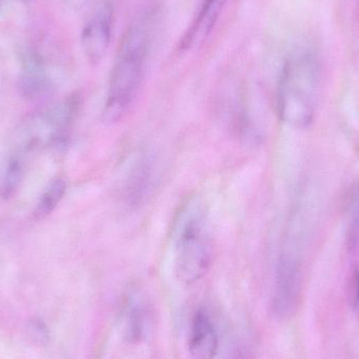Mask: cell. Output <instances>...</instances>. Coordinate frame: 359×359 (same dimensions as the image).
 Listing matches in <instances>:
<instances>
[{
	"instance_id": "cell-3",
	"label": "cell",
	"mask_w": 359,
	"mask_h": 359,
	"mask_svg": "<svg viewBox=\"0 0 359 359\" xmlns=\"http://www.w3.org/2000/svg\"><path fill=\"white\" fill-rule=\"evenodd\" d=\"M318 65L312 55H297L287 60L280 74L278 90V111L285 123L306 128L316 111Z\"/></svg>"
},
{
	"instance_id": "cell-13",
	"label": "cell",
	"mask_w": 359,
	"mask_h": 359,
	"mask_svg": "<svg viewBox=\"0 0 359 359\" xmlns=\"http://www.w3.org/2000/svg\"><path fill=\"white\" fill-rule=\"evenodd\" d=\"M359 242V184L352 190L349 203L348 246L353 249Z\"/></svg>"
},
{
	"instance_id": "cell-14",
	"label": "cell",
	"mask_w": 359,
	"mask_h": 359,
	"mask_svg": "<svg viewBox=\"0 0 359 359\" xmlns=\"http://www.w3.org/2000/svg\"><path fill=\"white\" fill-rule=\"evenodd\" d=\"M354 305H355L356 312H358L359 318V272L356 276L355 282V297H354Z\"/></svg>"
},
{
	"instance_id": "cell-6",
	"label": "cell",
	"mask_w": 359,
	"mask_h": 359,
	"mask_svg": "<svg viewBox=\"0 0 359 359\" xmlns=\"http://www.w3.org/2000/svg\"><path fill=\"white\" fill-rule=\"evenodd\" d=\"M299 292V266L291 252L280 255L276 265L273 308L280 318H288L297 308Z\"/></svg>"
},
{
	"instance_id": "cell-2",
	"label": "cell",
	"mask_w": 359,
	"mask_h": 359,
	"mask_svg": "<svg viewBox=\"0 0 359 359\" xmlns=\"http://www.w3.org/2000/svg\"><path fill=\"white\" fill-rule=\"evenodd\" d=\"M172 242L179 280L187 285L200 280L208 272L213 255L210 217L200 198H187L180 207Z\"/></svg>"
},
{
	"instance_id": "cell-5",
	"label": "cell",
	"mask_w": 359,
	"mask_h": 359,
	"mask_svg": "<svg viewBox=\"0 0 359 359\" xmlns=\"http://www.w3.org/2000/svg\"><path fill=\"white\" fill-rule=\"evenodd\" d=\"M114 6L111 1H101L93 11L81 34V43L86 58L98 63L107 54L113 34Z\"/></svg>"
},
{
	"instance_id": "cell-12",
	"label": "cell",
	"mask_w": 359,
	"mask_h": 359,
	"mask_svg": "<svg viewBox=\"0 0 359 359\" xmlns=\"http://www.w3.org/2000/svg\"><path fill=\"white\" fill-rule=\"evenodd\" d=\"M126 335L130 339H138L142 335L144 323V307L140 295L134 293L128 297L126 307Z\"/></svg>"
},
{
	"instance_id": "cell-7",
	"label": "cell",
	"mask_w": 359,
	"mask_h": 359,
	"mask_svg": "<svg viewBox=\"0 0 359 359\" xmlns=\"http://www.w3.org/2000/svg\"><path fill=\"white\" fill-rule=\"evenodd\" d=\"M188 346L192 359H215L217 355L219 349L217 329L203 310H198L194 316Z\"/></svg>"
},
{
	"instance_id": "cell-10",
	"label": "cell",
	"mask_w": 359,
	"mask_h": 359,
	"mask_svg": "<svg viewBox=\"0 0 359 359\" xmlns=\"http://www.w3.org/2000/svg\"><path fill=\"white\" fill-rule=\"evenodd\" d=\"M27 160L16 154L10 153L0 172V196L4 198H12L18 189L25 172Z\"/></svg>"
},
{
	"instance_id": "cell-9",
	"label": "cell",
	"mask_w": 359,
	"mask_h": 359,
	"mask_svg": "<svg viewBox=\"0 0 359 359\" xmlns=\"http://www.w3.org/2000/svg\"><path fill=\"white\" fill-rule=\"evenodd\" d=\"M227 1L228 0H205L196 21L192 23L189 31L186 33L185 38L182 41L184 48L203 41V39L206 38L211 29L215 27L219 13Z\"/></svg>"
},
{
	"instance_id": "cell-8",
	"label": "cell",
	"mask_w": 359,
	"mask_h": 359,
	"mask_svg": "<svg viewBox=\"0 0 359 359\" xmlns=\"http://www.w3.org/2000/svg\"><path fill=\"white\" fill-rule=\"evenodd\" d=\"M18 86L21 95L29 99L38 98L48 90V74L43 61L38 55L29 54L23 58Z\"/></svg>"
},
{
	"instance_id": "cell-11",
	"label": "cell",
	"mask_w": 359,
	"mask_h": 359,
	"mask_svg": "<svg viewBox=\"0 0 359 359\" xmlns=\"http://www.w3.org/2000/svg\"><path fill=\"white\" fill-rule=\"evenodd\" d=\"M67 191V183L63 179H56L44 190L35 210V217L43 219L55 210Z\"/></svg>"
},
{
	"instance_id": "cell-15",
	"label": "cell",
	"mask_w": 359,
	"mask_h": 359,
	"mask_svg": "<svg viewBox=\"0 0 359 359\" xmlns=\"http://www.w3.org/2000/svg\"><path fill=\"white\" fill-rule=\"evenodd\" d=\"M2 4H4V0H0V8H1Z\"/></svg>"
},
{
	"instance_id": "cell-4",
	"label": "cell",
	"mask_w": 359,
	"mask_h": 359,
	"mask_svg": "<svg viewBox=\"0 0 359 359\" xmlns=\"http://www.w3.org/2000/svg\"><path fill=\"white\" fill-rule=\"evenodd\" d=\"M161 180L159 158L144 151L135 159L122 186V198L130 208H139L153 196Z\"/></svg>"
},
{
	"instance_id": "cell-1",
	"label": "cell",
	"mask_w": 359,
	"mask_h": 359,
	"mask_svg": "<svg viewBox=\"0 0 359 359\" xmlns=\"http://www.w3.org/2000/svg\"><path fill=\"white\" fill-rule=\"evenodd\" d=\"M153 25V15H144L128 27L120 41L103 109L109 123L123 119L136 102L144 79Z\"/></svg>"
}]
</instances>
